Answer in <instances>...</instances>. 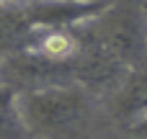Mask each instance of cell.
<instances>
[{"label":"cell","instance_id":"cell-1","mask_svg":"<svg viewBox=\"0 0 147 139\" xmlns=\"http://www.w3.org/2000/svg\"><path fill=\"white\" fill-rule=\"evenodd\" d=\"M18 111L31 137L80 139L93 119V95L80 85L18 95Z\"/></svg>","mask_w":147,"mask_h":139},{"label":"cell","instance_id":"cell-2","mask_svg":"<svg viewBox=\"0 0 147 139\" xmlns=\"http://www.w3.org/2000/svg\"><path fill=\"white\" fill-rule=\"evenodd\" d=\"M88 31L129 70L147 67V5L145 0H114L109 10L85 23Z\"/></svg>","mask_w":147,"mask_h":139},{"label":"cell","instance_id":"cell-3","mask_svg":"<svg viewBox=\"0 0 147 139\" xmlns=\"http://www.w3.org/2000/svg\"><path fill=\"white\" fill-rule=\"evenodd\" d=\"M67 85H78L75 59L54 62L36 52L3 57V88H10L16 95L49 90V88H67Z\"/></svg>","mask_w":147,"mask_h":139},{"label":"cell","instance_id":"cell-4","mask_svg":"<svg viewBox=\"0 0 147 139\" xmlns=\"http://www.w3.org/2000/svg\"><path fill=\"white\" fill-rule=\"evenodd\" d=\"M114 0L75 3V0H23V8L36 28H78L109 10Z\"/></svg>","mask_w":147,"mask_h":139},{"label":"cell","instance_id":"cell-5","mask_svg":"<svg viewBox=\"0 0 147 139\" xmlns=\"http://www.w3.org/2000/svg\"><path fill=\"white\" fill-rule=\"evenodd\" d=\"M111 121L127 134L147 121V67L132 70L127 80L106 98Z\"/></svg>","mask_w":147,"mask_h":139},{"label":"cell","instance_id":"cell-6","mask_svg":"<svg viewBox=\"0 0 147 139\" xmlns=\"http://www.w3.org/2000/svg\"><path fill=\"white\" fill-rule=\"evenodd\" d=\"M36 26L31 23L23 3L3 5V18H0V36H3V57L31 52L34 39H36Z\"/></svg>","mask_w":147,"mask_h":139},{"label":"cell","instance_id":"cell-7","mask_svg":"<svg viewBox=\"0 0 147 139\" xmlns=\"http://www.w3.org/2000/svg\"><path fill=\"white\" fill-rule=\"evenodd\" d=\"M3 132L0 139H28V129L23 124V116L18 111V95L10 90V88H3Z\"/></svg>","mask_w":147,"mask_h":139},{"label":"cell","instance_id":"cell-8","mask_svg":"<svg viewBox=\"0 0 147 139\" xmlns=\"http://www.w3.org/2000/svg\"><path fill=\"white\" fill-rule=\"evenodd\" d=\"M129 134H132V137H140V139H147V121H142V124H140L134 132H129Z\"/></svg>","mask_w":147,"mask_h":139},{"label":"cell","instance_id":"cell-9","mask_svg":"<svg viewBox=\"0 0 147 139\" xmlns=\"http://www.w3.org/2000/svg\"><path fill=\"white\" fill-rule=\"evenodd\" d=\"M3 5H13V3H23V0H0Z\"/></svg>","mask_w":147,"mask_h":139},{"label":"cell","instance_id":"cell-10","mask_svg":"<svg viewBox=\"0 0 147 139\" xmlns=\"http://www.w3.org/2000/svg\"><path fill=\"white\" fill-rule=\"evenodd\" d=\"M75 3H101V0H75Z\"/></svg>","mask_w":147,"mask_h":139},{"label":"cell","instance_id":"cell-11","mask_svg":"<svg viewBox=\"0 0 147 139\" xmlns=\"http://www.w3.org/2000/svg\"><path fill=\"white\" fill-rule=\"evenodd\" d=\"M145 5H147V0H145Z\"/></svg>","mask_w":147,"mask_h":139}]
</instances>
